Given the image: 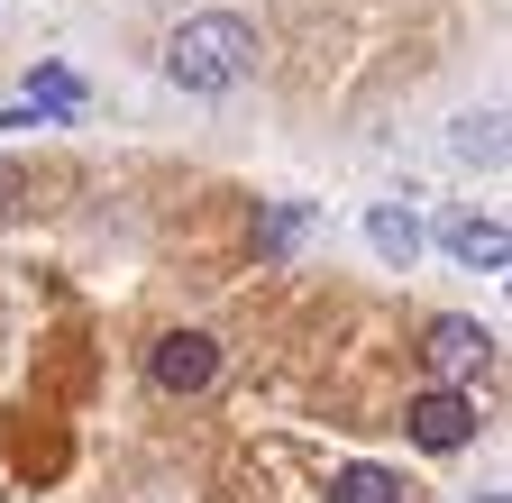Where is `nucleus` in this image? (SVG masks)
Instances as JSON below:
<instances>
[{
    "mask_svg": "<svg viewBox=\"0 0 512 503\" xmlns=\"http://www.w3.org/2000/svg\"><path fill=\"white\" fill-rule=\"evenodd\" d=\"M256 74V28L247 19H229V10H211V19H183L174 37H165V83L174 92H238Z\"/></svg>",
    "mask_w": 512,
    "mask_h": 503,
    "instance_id": "1",
    "label": "nucleus"
},
{
    "mask_svg": "<svg viewBox=\"0 0 512 503\" xmlns=\"http://www.w3.org/2000/svg\"><path fill=\"white\" fill-rule=\"evenodd\" d=\"M476 421H485V412H476V394H467V385H430V394H412V403H403V430L421 439L430 458L467 449V439H476Z\"/></svg>",
    "mask_w": 512,
    "mask_h": 503,
    "instance_id": "2",
    "label": "nucleus"
},
{
    "mask_svg": "<svg viewBox=\"0 0 512 503\" xmlns=\"http://www.w3.org/2000/svg\"><path fill=\"white\" fill-rule=\"evenodd\" d=\"M421 366L439 375V385H476V375L494 366V330L448 311V321H430V330H421Z\"/></svg>",
    "mask_w": 512,
    "mask_h": 503,
    "instance_id": "3",
    "label": "nucleus"
},
{
    "mask_svg": "<svg viewBox=\"0 0 512 503\" xmlns=\"http://www.w3.org/2000/svg\"><path fill=\"white\" fill-rule=\"evenodd\" d=\"M147 385H156V394H211V385H220V339H202V330H165L156 357H147Z\"/></svg>",
    "mask_w": 512,
    "mask_h": 503,
    "instance_id": "4",
    "label": "nucleus"
},
{
    "mask_svg": "<svg viewBox=\"0 0 512 503\" xmlns=\"http://www.w3.org/2000/svg\"><path fill=\"white\" fill-rule=\"evenodd\" d=\"M439 247H448V257H458V266H503L512 257V238H503V220H485V211H439Z\"/></svg>",
    "mask_w": 512,
    "mask_h": 503,
    "instance_id": "5",
    "label": "nucleus"
},
{
    "mask_svg": "<svg viewBox=\"0 0 512 503\" xmlns=\"http://www.w3.org/2000/svg\"><path fill=\"white\" fill-rule=\"evenodd\" d=\"M366 238H375L384 266H412V257H421V220H412L403 202H375V211H366Z\"/></svg>",
    "mask_w": 512,
    "mask_h": 503,
    "instance_id": "6",
    "label": "nucleus"
},
{
    "mask_svg": "<svg viewBox=\"0 0 512 503\" xmlns=\"http://www.w3.org/2000/svg\"><path fill=\"white\" fill-rule=\"evenodd\" d=\"M330 503H403V476L394 467H339L330 476Z\"/></svg>",
    "mask_w": 512,
    "mask_h": 503,
    "instance_id": "7",
    "label": "nucleus"
},
{
    "mask_svg": "<svg viewBox=\"0 0 512 503\" xmlns=\"http://www.w3.org/2000/svg\"><path fill=\"white\" fill-rule=\"evenodd\" d=\"M458 156L467 165H503V110H467L458 119Z\"/></svg>",
    "mask_w": 512,
    "mask_h": 503,
    "instance_id": "8",
    "label": "nucleus"
},
{
    "mask_svg": "<svg viewBox=\"0 0 512 503\" xmlns=\"http://www.w3.org/2000/svg\"><path fill=\"white\" fill-rule=\"evenodd\" d=\"M74 101H83L74 74H37V83H28V110H74Z\"/></svg>",
    "mask_w": 512,
    "mask_h": 503,
    "instance_id": "9",
    "label": "nucleus"
}]
</instances>
